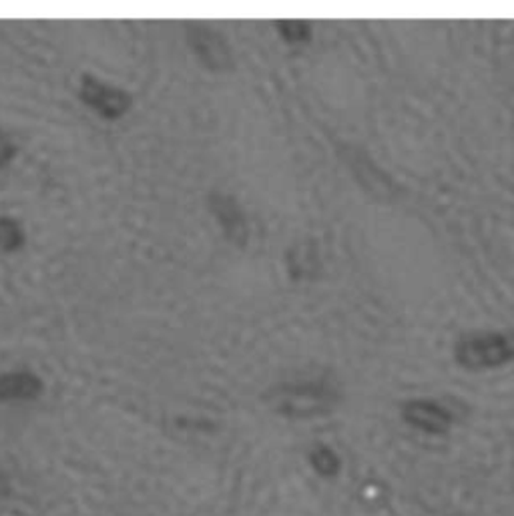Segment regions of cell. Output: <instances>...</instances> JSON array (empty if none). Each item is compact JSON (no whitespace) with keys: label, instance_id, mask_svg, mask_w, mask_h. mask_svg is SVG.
<instances>
[{"label":"cell","instance_id":"obj_11","mask_svg":"<svg viewBox=\"0 0 514 516\" xmlns=\"http://www.w3.org/2000/svg\"><path fill=\"white\" fill-rule=\"evenodd\" d=\"M13 155H14V145L6 139L4 133L0 131V168H4V165L13 159Z\"/></svg>","mask_w":514,"mask_h":516},{"label":"cell","instance_id":"obj_8","mask_svg":"<svg viewBox=\"0 0 514 516\" xmlns=\"http://www.w3.org/2000/svg\"><path fill=\"white\" fill-rule=\"evenodd\" d=\"M310 460L313 469H316V472L321 474V477H336V474L339 472V464H342L338 459V454L328 446L313 448L310 454Z\"/></svg>","mask_w":514,"mask_h":516},{"label":"cell","instance_id":"obj_6","mask_svg":"<svg viewBox=\"0 0 514 516\" xmlns=\"http://www.w3.org/2000/svg\"><path fill=\"white\" fill-rule=\"evenodd\" d=\"M211 210L215 213V218L219 219L223 231L227 233V237L231 241H236V244H244L247 237V226L242 210H239V205L236 203V199H231L229 195H213Z\"/></svg>","mask_w":514,"mask_h":516},{"label":"cell","instance_id":"obj_10","mask_svg":"<svg viewBox=\"0 0 514 516\" xmlns=\"http://www.w3.org/2000/svg\"><path fill=\"white\" fill-rule=\"evenodd\" d=\"M278 30L287 43H302V40H308L312 35L310 22L304 21H281L278 22Z\"/></svg>","mask_w":514,"mask_h":516},{"label":"cell","instance_id":"obj_5","mask_svg":"<svg viewBox=\"0 0 514 516\" xmlns=\"http://www.w3.org/2000/svg\"><path fill=\"white\" fill-rule=\"evenodd\" d=\"M404 420L428 434H444L452 426L449 408L433 400H412L404 406Z\"/></svg>","mask_w":514,"mask_h":516},{"label":"cell","instance_id":"obj_1","mask_svg":"<svg viewBox=\"0 0 514 516\" xmlns=\"http://www.w3.org/2000/svg\"><path fill=\"white\" fill-rule=\"evenodd\" d=\"M514 360V330L476 331L456 344V362L468 370L496 368Z\"/></svg>","mask_w":514,"mask_h":516},{"label":"cell","instance_id":"obj_3","mask_svg":"<svg viewBox=\"0 0 514 516\" xmlns=\"http://www.w3.org/2000/svg\"><path fill=\"white\" fill-rule=\"evenodd\" d=\"M187 40L193 53L199 56L207 69L211 71H229L234 66V58L226 40L207 24L189 22L187 24Z\"/></svg>","mask_w":514,"mask_h":516},{"label":"cell","instance_id":"obj_9","mask_svg":"<svg viewBox=\"0 0 514 516\" xmlns=\"http://www.w3.org/2000/svg\"><path fill=\"white\" fill-rule=\"evenodd\" d=\"M24 236L19 223L11 218H0V249L14 252L22 245Z\"/></svg>","mask_w":514,"mask_h":516},{"label":"cell","instance_id":"obj_7","mask_svg":"<svg viewBox=\"0 0 514 516\" xmlns=\"http://www.w3.org/2000/svg\"><path fill=\"white\" fill-rule=\"evenodd\" d=\"M43 392V382L35 374L13 372L0 376V400H32Z\"/></svg>","mask_w":514,"mask_h":516},{"label":"cell","instance_id":"obj_4","mask_svg":"<svg viewBox=\"0 0 514 516\" xmlns=\"http://www.w3.org/2000/svg\"><path fill=\"white\" fill-rule=\"evenodd\" d=\"M81 97L90 109L103 115L105 119H119L121 115H125L131 109V95H127L125 90L105 85V82L89 77V74L82 77Z\"/></svg>","mask_w":514,"mask_h":516},{"label":"cell","instance_id":"obj_2","mask_svg":"<svg viewBox=\"0 0 514 516\" xmlns=\"http://www.w3.org/2000/svg\"><path fill=\"white\" fill-rule=\"evenodd\" d=\"M334 390L330 386L320 384V382H305V384L284 386L278 390L273 402H276L281 414L305 418V416L330 410L331 404H334Z\"/></svg>","mask_w":514,"mask_h":516}]
</instances>
